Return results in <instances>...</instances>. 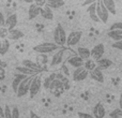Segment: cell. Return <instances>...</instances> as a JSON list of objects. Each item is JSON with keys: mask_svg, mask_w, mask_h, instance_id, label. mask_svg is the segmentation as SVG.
I'll list each match as a JSON object with an SVG mask.
<instances>
[{"mask_svg": "<svg viewBox=\"0 0 122 118\" xmlns=\"http://www.w3.org/2000/svg\"><path fill=\"white\" fill-rule=\"evenodd\" d=\"M41 12V8L38 6L36 3H31L28 9V18L31 21V19H34L36 17H38L40 15Z\"/></svg>", "mask_w": 122, "mask_h": 118, "instance_id": "obj_15", "label": "cell"}, {"mask_svg": "<svg viewBox=\"0 0 122 118\" xmlns=\"http://www.w3.org/2000/svg\"><path fill=\"white\" fill-rule=\"evenodd\" d=\"M4 23H5V17H4L3 13L0 11V27H4Z\"/></svg>", "mask_w": 122, "mask_h": 118, "instance_id": "obj_39", "label": "cell"}, {"mask_svg": "<svg viewBox=\"0 0 122 118\" xmlns=\"http://www.w3.org/2000/svg\"><path fill=\"white\" fill-rule=\"evenodd\" d=\"M26 77H27L26 75L20 74V73H17L16 72V74L14 75V78H13V80H12V89H13V91H14L15 93H16L17 88H18L19 84L21 83V80H23L24 78H26Z\"/></svg>", "mask_w": 122, "mask_h": 118, "instance_id": "obj_17", "label": "cell"}, {"mask_svg": "<svg viewBox=\"0 0 122 118\" xmlns=\"http://www.w3.org/2000/svg\"><path fill=\"white\" fill-rule=\"evenodd\" d=\"M90 51H91V58L94 61H97L99 59L103 58L104 54H105V46H104V44L100 43V44H97Z\"/></svg>", "mask_w": 122, "mask_h": 118, "instance_id": "obj_9", "label": "cell"}, {"mask_svg": "<svg viewBox=\"0 0 122 118\" xmlns=\"http://www.w3.org/2000/svg\"><path fill=\"white\" fill-rule=\"evenodd\" d=\"M89 76H90L93 80H95V82H97V83H104V73L99 68H95L92 71L89 72Z\"/></svg>", "mask_w": 122, "mask_h": 118, "instance_id": "obj_11", "label": "cell"}, {"mask_svg": "<svg viewBox=\"0 0 122 118\" xmlns=\"http://www.w3.org/2000/svg\"><path fill=\"white\" fill-rule=\"evenodd\" d=\"M95 62H97V68H99L102 71L106 70V69H109V68L112 67V64H114V62L108 58H101L97 61H95Z\"/></svg>", "mask_w": 122, "mask_h": 118, "instance_id": "obj_16", "label": "cell"}, {"mask_svg": "<svg viewBox=\"0 0 122 118\" xmlns=\"http://www.w3.org/2000/svg\"><path fill=\"white\" fill-rule=\"evenodd\" d=\"M112 47L115 49H118V51H122V41H117V42L112 43Z\"/></svg>", "mask_w": 122, "mask_h": 118, "instance_id": "obj_35", "label": "cell"}, {"mask_svg": "<svg viewBox=\"0 0 122 118\" xmlns=\"http://www.w3.org/2000/svg\"><path fill=\"white\" fill-rule=\"evenodd\" d=\"M16 72L17 73H20V74H24L26 76H34L36 74H39L40 72H36L34 70H31L29 68H26L24 65H20V67H17L16 68Z\"/></svg>", "mask_w": 122, "mask_h": 118, "instance_id": "obj_20", "label": "cell"}, {"mask_svg": "<svg viewBox=\"0 0 122 118\" xmlns=\"http://www.w3.org/2000/svg\"><path fill=\"white\" fill-rule=\"evenodd\" d=\"M89 76V71L86 70L84 67H80V68H76L73 72V80L75 82H81V80H85L87 77Z\"/></svg>", "mask_w": 122, "mask_h": 118, "instance_id": "obj_8", "label": "cell"}, {"mask_svg": "<svg viewBox=\"0 0 122 118\" xmlns=\"http://www.w3.org/2000/svg\"><path fill=\"white\" fill-rule=\"evenodd\" d=\"M103 4L105 5V8L108 10L109 14L116 15V3H115V0H102Z\"/></svg>", "mask_w": 122, "mask_h": 118, "instance_id": "obj_24", "label": "cell"}, {"mask_svg": "<svg viewBox=\"0 0 122 118\" xmlns=\"http://www.w3.org/2000/svg\"><path fill=\"white\" fill-rule=\"evenodd\" d=\"M9 30L5 27H0V39H6L8 38Z\"/></svg>", "mask_w": 122, "mask_h": 118, "instance_id": "obj_33", "label": "cell"}, {"mask_svg": "<svg viewBox=\"0 0 122 118\" xmlns=\"http://www.w3.org/2000/svg\"><path fill=\"white\" fill-rule=\"evenodd\" d=\"M5 77V70H4V65L0 64V80H2Z\"/></svg>", "mask_w": 122, "mask_h": 118, "instance_id": "obj_38", "label": "cell"}, {"mask_svg": "<svg viewBox=\"0 0 122 118\" xmlns=\"http://www.w3.org/2000/svg\"><path fill=\"white\" fill-rule=\"evenodd\" d=\"M21 64H23L24 67L29 68V69L34 70V71H36V72H40L41 71V65L39 64V63L34 62V61L30 60V59H25V60H23Z\"/></svg>", "mask_w": 122, "mask_h": 118, "instance_id": "obj_22", "label": "cell"}, {"mask_svg": "<svg viewBox=\"0 0 122 118\" xmlns=\"http://www.w3.org/2000/svg\"><path fill=\"white\" fill-rule=\"evenodd\" d=\"M84 62H85V60H82L78 55H74V56H71V57L67 58V63H69L71 67L75 68V69L76 68L84 67Z\"/></svg>", "mask_w": 122, "mask_h": 118, "instance_id": "obj_13", "label": "cell"}, {"mask_svg": "<svg viewBox=\"0 0 122 118\" xmlns=\"http://www.w3.org/2000/svg\"><path fill=\"white\" fill-rule=\"evenodd\" d=\"M24 37V33L20 31V30H17V29H11L9 30V33H8V40H13V41H17L19 39H21Z\"/></svg>", "mask_w": 122, "mask_h": 118, "instance_id": "obj_19", "label": "cell"}, {"mask_svg": "<svg viewBox=\"0 0 122 118\" xmlns=\"http://www.w3.org/2000/svg\"><path fill=\"white\" fill-rule=\"evenodd\" d=\"M33 78V76H27L26 78H24L21 80V83L19 84L18 88L16 91V96L17 98H21L24 96H26L27 93H29V89H30V84H31V80Z\"/></svg>", "mask_w": 122, "mask_h": 118, "instance_id": "obj_4", "label": "cell"}, {"mask_svg": "<svg viewBox=\"0 0 122 118\" xmlns=\"http://www.w3.org/2000/svg\"><path fill=\"white\" fill-rule=\"evenodd\" d=\"M84 68L90 72V71H92L93 69H95V68H97V62H95L92 58H89V59H87V60H85Z\"/></svg>", "mask_w": 122, "mask_h": 118, "instance_id": "obj_28", "label": "cell"}, {"mask_svg": "<svg viewBox=\"0 0 122 118\" xmlns=\"http://www.w3.org/2000/svg\"><path fill=\"white\" fill-rule=\"evenodd\" d=\"M41 87H42V78H41L40 74H36L33 76L30 84V89H29V95L30 98H33L40 92Z\"/></svg>", "mask_w": 122, "mask_h": 118, "instance_id": "obj_5", "label": "cell"}, {"mask_svg": "<svg viewBox=\"0 0 122 118\" xmlns=\"http://www.w3.org/2000/svg\"><path fill=\"white\" fill-rule=\"evenodd\" d=\"M55 78H56V74H51V75L47 76V77L44 80V82L42 83V86L44 87L45 89H48L49 86H51V83L53 82Z\"/></svg>", "mask_w": 122, "mask_h": 118, "instance_id": "obj_29", "label": "cell"}, {"mask_svg": "<svg viewBox=\"0 0 122 118\" xmlns=\"http://www.w3.org/2000/svg\"><path fill=\"white\" fill-rule=\"evenodd\" d=\"M82 32L81 31H73L66 37V43L65 44L67 46H75L79 43V41L81 40Z\"/></svg>", "mask_w": 122, "mask_h": 118, "instance_id": "obj_7", "label": "cell"}, {"mask_svg": "<svg viewBox=\"0 0 122 118\" xmlns=\"http://www.w3.org/2000/svg\"><path fill=\"white\" fill-rule=\"evenodd\" d=\"M23 1L26 2V3H30V4H31V3H33V2H34V0H23Z\"/></svg>", "mask_w": 122, "mask_h": 118, "instance_id": "obj_43", "label": "cell"}, {"mask_svg": "<svg viewBox=\"0 0 122 118\" xmlns=\"http://www.w3.org/2000/svg\"><path fill=\"white\" fill-rule=\"evenodd\" d=\"M66 37L67 36L64 28L62 27V25L58 24L54 30V42L57 45H59L60 47H63L66 43Z\"/></svg>", "mask_w": 122, "mask_h": 118, "instance_id": "obj_2", "label": "cell"}, {"mask_svg": "<svg viewBox=\"0 0 122 118\" xmlns=\"http://www.w3.org/2000/svg\"><path fill=\"white\" fill-rule=\"evenodd\" d=\"M17 15L15 13L13 14L9 15L8 17L5 18V23H4V27L6 28L8 30H11V29H14L17 25Z\"/></svg>", "mask_w": 122, "mask_h": 118, "instance_id": "obj_12", "label": "cell"}, {"mask_svg": "<svg viewBox=\"0 0 122 118\" xmlns=\"http://www.w3.org/2000/svg\"><path fill=\"white\" fill-rule=\"evenodd\" d=\"M109 30H122V21H117L110 26Z\"/></svg>", "mask_w": 122, "mask_h": 118, "instance_id": "obj_32", "label": "cell"}, {"mask_svg": "<svg viewBox=\"0 0 122 118\" xmlns=\"http://www.w3.org/2000/svg\"><path fill=\"white\" fill-rule=\"evenodd\" d=\"M119 107L122 110V93L120 95V98H119Z\"/></svg>", "mask_w": 122, "mask_h": 118, "instance_id": "obj_42", "label": "cell"}, {"mask_svg": "<svg viewBox=\"0 0 122 118\" xmlns=\"http://www.w3.org/2000/svg\"><path fill=\"white\" fill-rule=\"evenodd\" d=\"M0 118H3V117H1V116H0Z\"/></svg>", "mask_w": 122, "mask_h": 118, "instance_id": "obj_45", "label": "cell"}, {"mask_svg": "<svg viewBox=\"0 0 122 118\" xmlns=\"http://www.w3.org/2000/svg\"><path fill=\"white\" fill-rule=\"evenodd\" d=\"M93 116L94 118H104L106 115V110L102 103H97L93 107Z\"/></svg>", "mask_w": 122, "mask_h": 118, "instance_id": "obj_14", "label": "cell"}, {"mask_svg": "<svg viewBox=\"0 0 122 118\" xmlns=\"http://www.w3.org/2000/svg\"><path fill=\"white\" fill-rule=\"evenodd\" d=\"M33 3H36L40 8H43L44 5H46V0H34Z\"/></svg>", "mask_w": 122, "mask_h": 118, "instance_id": "obj_37", "label": "cell"}, {"mask_svg": "<svg viewBox=\"0 0 122 118\" xmlns=\"http://www.w3.org/2000/svg\"><path fill=\"white\" fill-rule=\"evenodd\" d=\"M78 117L79 118H94V116L89 113H78Z\"/></svg>", "mask_w": 122, "mask_h": 118, "instance_id": "obj_36", "label": "cell"}, {"mask_svg": "<svg viewBox=\"0 0 122 118\" xmlns=\"http://www.w3.org/2000/svg\"><path fill=\"white\" fill-rule=\"evenodd\" d=\"M63 56H64V49L63 48L58 49L51 60V67H56V65H59L60 63H62Z\"/></svg>", "mask_w": 122, "mask_h": 118, "instance_id": "obj_10", "label": "cell"}, {"mask_svg": "<svg viewBox=\"0 0 122 118\" xmlns=\"http://www.w3.org/2000/svg\"><path fill=\"white\" fill-rule=\"evenodd\" d=\"M87 12H88V14H89V17H90L93 21H95V23H100V19L97 15V4L92 3V4H90V5H88V8H87Z\"/></svg>", "mask_w": 122, "mask_h": 118, "instance_id": "obj_18", "label": "cell"}, {"mask_svg": "<svg viewBox=\"0 0 122 118\" xmlns=\"http://www.w3.org/2000/svg\"><path fill=\"white\" fill-rule=\"evenodd\" d=\"M107 36L112 39L115 42L122 41V30H108Z\"/></svg>", "mask_w": 122, "mask_h": 118, "instance_id": "obj_27", "label": "cell"}, {"mask_svg": "<svg viewBox=\"0 0 122 118\" xmlns=\"http://www.w3.org/2000/svg\"><path fill=\"white\" fill-rule=\"evenodd\" d=\"M3 118H12V108L9 105L3 107Z\"/></svg>", "mask_w": 122, "mask_h": 118, "instance_id": "obj_31", "label": "cell"}, {"mask_svg": "<svg viewBox=\"0 0 122 118\" xmlns=\"http://www.w3.org/2000/svg\"><path fill=\"white\" fill-rule=\"evenodd\" d=\"M65 4L64 0H46V5L51 8V10H57L62 8Z\"/></svg>", "mask_w": 122, "mask_h": 118, "instance_id": "obj_23", "label": "cell"}, {"mask_svg": "<svg viewBox=\"0 0 122 118\" xmlns=\"http://www.w3.org/2000/svg\"><path fill=\"white\" fill-rule=\"evenodd\" d=\"M10 49V42L8 39H1L0 40V55L4 56Z\"/></svg>", "mask_w": 122, "mask_h": 118, "instance_id": "obj_26", "label": "cell"}, {"mask_svg": "<svg viewBox=\"0 0 122 118\" xmlns=\"http://www.w3.org/2000/svg\"><path fill=\"white\" fill-rule=\"evenodd\" d=\"M95 4H97V15L99 17L100 21L103 24H107L108 18H109V12H108V10L105 8L102 0H97L95 2Z\"/></svg>", "mask_w": 122, "mask_h": 118, "instance_id": "obj_3", "label": "cell"}, {"mask_svg": "<svg viewBox=\"0 0 122 118\" xmlns=\"http://www.w3.org/2000/svg\"><path fill=\"white\" fill-rule=\"evenodd\" d=\"M97 1V0H85L84 3H82V5L88 6V5H90V4H92V3H95Z\"/></svg>", "mask_w": 122, "mask_h": 118, "instance_id": "obj_40", "label": "cell"}, {"mask_svg": "<svg viewBox=\"0 0 122 118\" xmlns=\"http://www.w3.org/2000/svg\"><path fill=\"white\" fill-rule=\"evenodd\" d=\"M12 118H20L19 110H18L17 106H13L12 107Z\"/></svg>", "mask_w": 122, "mask_h": 118, "instance_id": "obj_34", "label": "cell"}, {"mask_svg": "<svg viewBox=\"0 0 122 118\" xmlns=\"http://www.w3.org/2000/svg\"><path fill=\"white\" fill-rule=\"evenodd\" d=\"M77 55L79 56L82 60H87V59L91 58V51L89 48H87V47H78Z\"/></svg>", "mask_w": 122, "mask_h": 118, "instance_id": "obj_25", "label": "cell"}, {"mask_svg": "<svg viewBox=\"0 0 122 118\" xmlns=\"http://www.w3.org/2000/svg\"><path fill=\"white\" fill-rule=\"evenodd\" d=\"M29 118H41V117L39 116V115H36V113H33V112L31 111V112L29 113Z\"/></svg>", "mask_w": 122, "mask_h": 118, "instance_id": "obj_41", "label": "cell"}, {"mask_svg": "<svg viewBox=\"0 0 122 118\" xmlns=\"http://www.w3.org/2000/svg\"><path fill=\"white\" fill-rule=\"evenodd\" d=\"M0 116L1 117H3V108L0 106Z\"/></svg>", "mask_w": 122, "mask_h": 118, "instance_id": "obj_44", "label": "cell"}, {"mask_svg": "<svg viewBox=\"0 0 122 118\" xmlns=\"http://www.w3.org/2000/svg\"><path fill=\"white\" fill-rule=\"evenodd\" d=\"M60 48L61 47L59 45L56 44L55 42H43L41 44L36 45L33 47V51L39 54H45V55H47V54L53 53V52L58 51Z\"/></svg>", "mask_w": 122, "mask_h": 118, "instance_id": "obj_1", "label": "cell"}, {"mask_svg": "<svg viewBox=\"0 0 122 118\" xmlns=\"http://www.w3.org/2000/svg\"><path fill=\"white\" fill-rule=\"evenodd\" d=\"M109 117L110 118H122V110L120 107L115 108L114 111L109 113Z\"/></svg>", "mask_w": 122, "mask_h": 118, "instance_id": "obj_30", "label": "cell"}, {"mask_svg": "<svg viewBox=\"0 0 122 118\" xmlns=\"http://www.w3.org/2000/svg\"><path fill=\"white\" fill-rule=\"evenodd\" d=\"M40 15L45 19H48V21H51L54 18V13L53 10L51 8H48L47 5H44L43 8H41V12Z\"/></svg>", "mask_w": 122, "mask_h": 118, "instance_id": "obj_21", "label": "cell"}, {"mask_svg": "<svg viewBox=\"0 0 122 118\" xmlns=\"http://www.w3.org/2000/svg\"><path fill=\"white\" fill-rule=\"evenodd\" d=\"M48 89L54 96L58 97V96H60L61 93L64 91V84H63V82L61 80L56 77L55 80L51 83V86H49Z\"/></svg>", "mask_w": 122, "mask_h": 118, "instance_id": "obj_6", "label": "cell"}]
</instances>
